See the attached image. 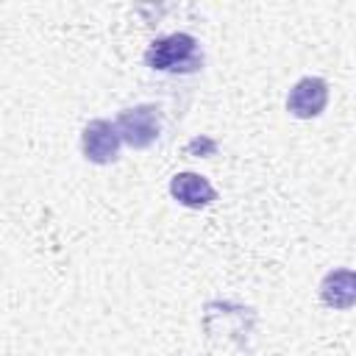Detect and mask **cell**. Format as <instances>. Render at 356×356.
<instances>
[{"label":"cell","mask_w":356,"mask_h":356,"mask_svg":"<svg viewBox=\"0 0 356 356\" xmlns=\"http://www.w3.org/2000/svg\"><path fill=\"white\" fill-rule=\"evenodd\" d=\"M145 64L159 72H195L203 67V53L195 36L189 33H170L164 39H156L147 53Z\"/></svg>","instance_id":"obj_1"},{"label":"cell","mask_w":356,"mask_h":356,"mask_svg":"<svg viewBox=\"0 0 356 356\" xmlns=\"http://www.w3.org/2000/svg\"><path fill=\"white\" fill-rule=\"evenodd\" d=\"M117 134H120V142H125L128 147H136V150H145L150 147L156 139H159V131H161V117H159V108L150 106V103H142V106H134L128 111H122L114 122Z\"/></svg>","instance_id":"obj_2"},{"label":"cell","mask_w":356,"mask_h":356,"mask_svg":"<svg viewBox=\"0 0 356 356\" xmlns=\"http://www.w3.org/2000/svg\"><path fill=\"white\" fill-rule=\"evenodd\" d=\"M120 134L108 120H92L81 134L83 159L92 164H111L120 156Z\"/></svg>","instance_id":"obj_3"},{"label":"cell","mask_w":356,"mask_h":356,"mask_svg":"<svg viewBox=\"0 0 356 356\" xmlns=\"http://www.w3.org/2000/svg\"><path fill=\"white\" fill-rule=\"evenodd\" d=\"M325 103H328V83L323 78H303L289 89L286 111L298 120H312L323 114Z\"/></svg>","instance_id":"obj_4"},{"label":"cell","mask_w":356,"mask_h":356,"mask_svg":"<svg viewBox=\"0 0 356 356\" xmlns=\"http://www.w3.org/2000/svg\"><path fill=\"white\" fill-rule=\"evenodd\" d=\"M170 195L186 209H203L217 200L214 186L197 172H178L170 181Z\"/></svg>","instance_id":"obj_5"},{"label":"cell","mask_w":356,"mask_h":356,"mask_svg":"<svg viewBox=\"0 0 356 356\" xmlns=\"http://www.w3.org/2000/svg\"><path fill=\"white\" fill-rule=\"evenodd\" d=\"M320 298H323L325 306L350 309L353 300H356V275H353V270H348V267L331 270L320 284Z\"/></svg>","instance_id":"obj_6"}]
</instances>
